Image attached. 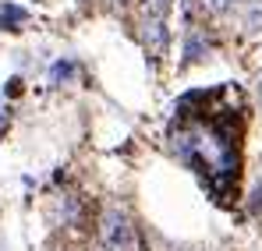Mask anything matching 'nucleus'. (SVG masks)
Wrapping results in <instances>:
<instances>
[{"instance_id":"1","label":"nucleus","mask_w":262,"mask_h":251,"mask_svg":"<svg viewBox=\"0 0 262 251\" xmlns=\"http://www.w3.org/2000/svg\"><path fill=\"white\" fill-rule=\"evenodd\" d=\"M170 145L177 159H184L195 173H202L216 195H223V188L237 177V142L230 117L181 110L170 127Z\"/></svg>"},{"instance_id":"2","label":"nucleus","mask_w":262,"mask_h":251,"mask_svg":"<svg viewBox=\"0 0 262 251\" xmlns=\"http://www.w3.org/2000/svg\"><path fill=\"white\" fill-rule=\"evenodd\" d=\"M99 241L103 251H138V234L135 223L121 206H106L99 216Z\"/></svg>"},{"instance_id":"3","label":"nucleus","mask_w":262,"mask_h":251,"mask_svg":"<svg viewBox=\"0 0 262 251\" xmlns=\"http://www.w3.org/2000/svg\"><path fill=\"white\" fill-rule=\"evenodd\" d=\"M142 42L149 50L152 60H160L170 46V29H167V18H142Z\"/></svg>"},{"instance_id":"4","label":"nucleus","mask_w":262,"mask_h":251,"mask_svg":"<svg viewBox=\"0 0 262 251\" xmlns=\"http://www.w3.org/2000/svg\"><path fill=\"white\" fill-rule=\"evenodd\" d=\"M25 21H29L25 7H18V4H0V29H4V32H21Z\"/></svg>"},{"instance_id":"5","label":"nucleus","mask_w":262,"mask_h":251,"mask_svg":"<svg viewBox=\"0 0 262 251\" xmlns=\"http://www.w3.org/2000/svg\"><path fill=\"white\" fill-rule=\"evenodd\" d=\"M206 50H209L206 36H202L199 29H188V39H184V57H188V64L202 60V57H206Z\"/></svg>"},{"instance_id":"6","label":"nucleus","mask_w":262,"mask_h":251,"mask_svg":"<svg viewBox=\"0 0 262 251\" xmlns=\"http://www.w3.org/2000/svg\"><path fill=\"white\" fill-rule=\"evenodd\" d=\"M75 78V60H57L50 67V85H64Z\"/></svg>"},{"instance_id":"7","label":"nucleus","mask_w":262,"mask_h":251,"mask_svg":"<svg viewBox=\"0 0 262 251\" xmlns=\"http://www.w3.org/2000/svg\"><path fill=\"white\" fill-rule=\"evenodd\" d=\"M259 29H262V0H255L248 11V32H259Z\"/></svg>"},{"instance_id":"8","label":"nucleus","mask_w":262,"mask_h":251,"mask_svg":"<svg viewBox=\"0 0 262 251\" xmlns=\"http://www.w3.org/2000/svg\"><path fill=\"white\" fill-rule=\"evenodd\" d=\"M18 92H21V78H11L7 82V96H18Z\"/></svg>"},{"instance_id":"9","label":"nucleus","mask_w":262,"mask_h":251,"mask_svg":"<svg viewBox=\"0 0 262 251\" xmlns=\"http://www.w3.org/2000/svg\"><path fill=\"white\" fill-rule=\"evenodd\" d=\"M252 209H255V212L262 209V188H255V195H252Z\"/></svg>"},{"instance_id":"10","label":"nucleus","mask_w":262,"mask_h":251,"mask_svg":"<svg viewBox=\"0 0 262 251\" xmlns=\"http://www.w3.org/2000/svg\"><path fill=\"white\" fill-rule=\"evenodd\" d=\"M213 4H216V11H227V7H230L234 0H213Z\"/></svg>"}]
</instances>
